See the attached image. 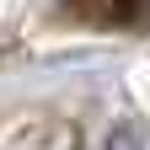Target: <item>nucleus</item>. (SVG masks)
<instances>
[{
	"instance_id": "nucleus-2",
	"label": "nucleus",
	"mask_w": 150,
	"mask_h": 150,
	"mask_svg": "<svg viewBox=\"0 0 150 150\" xmlns=\"http://www.w3.org/2000/svg\"><path fill=\"white\" fill-rule=\"evenodd\" d=\"M102 150H145V129H139V123H118Z\"/></svg>"
},
{
	"instance_id": "nucleus-1",
	"label": "nucleus",
	"mask_w": 150,
	"mask_h": 150,
	"mask_svg": "<svg viewBox=\"0 0 150 150\" xmlns=\"http://www.w3.org/2000/svg\"><path fill=\"white\" fill-rule=\"evenodd\" d=\"M54 16L97 32H150V0H54Z\"/></svg>"
}]
</instances>
